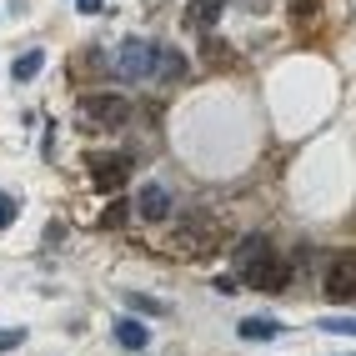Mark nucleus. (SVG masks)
Masks as SVG:
<instances>
[{
  "label": "nucleus",
  "mask_w": 356,
  "mask_h": 356,
  "mask_svg": "<svg viewBox=\"0 0 356 356\" xmlns=\"http://www.w3.org/2000/svg\"><path fill=\"white\" fill-rule=\"evenodd\" d=\"M126 121H131V101L121 90H90L81 101V126H90V131H115Z\"/></svg>",
  "instance_id": "1"
},
{
  "label": "nucleus",
  "mask_w": 356,
  "mask_h": 356,
  "mask_svg": "<svg viewBox=\"0 0 356 356\" xmlns=\"http://www.w3.org/2000/svg\"><path fill=\"white\" fill-rule=\"evenodd\" d=\"M156 60H161V45L131 35L121 51H115V76H121V81H151L156 76Z\"/></svg>",
  "instance_id": "2"
},
{
  "label": "nucleus",
  "mask_w": 356,
  "mask_h": 356,
  "mask_svg": "<svg viewBox=\"0 0 356 356\" xmlns=\"http://www.w3.org/2000/svg\"><path fill=\"white\" fill-rule=\"evenodd\" d=\"M131 171H136V161H131L126 151L90 156V181H96V191H101V196H121L126 186H131Z\"/></svg>",
  "instance_id": "3"
},
{
  "label": "nucleus",
  "mask_w": 356,
  "mask_h": 356,
  "mask_svg": "<svg viewBox=\"0 0 356 356\" xmlns=\"http://www.w3.org/2000/svg\"><path fill=\"white\" fill-rule=\"evenodd\" d=\"M246 276V286L251 291H286V281H291V266H286V261H281V256H256L251 261V266L241 271Z\"/></svg>",
  "instance_id": "4"
},
{
  "label": "nucleus",
  "mask_w": 356,
  "mask_h": 356,
  "mask_svg": "<svg viewBox=\"0 0 356 356\" xmlns=\"http://www.w3.org/2000/svg\"><path fill=\"white\" fill-rule=\"evenodd\" d=\"M216 226H211V216H201V211H196V216H186V226L176 231V241H181V251H191V256H206L211 246H216Z\"/></svg>",
  "instance_id": "5"
},
{
  "label": "nucleus",
  "mask_w": 356,
  "mask_h": 356,
  "mask_svg": "<svg viewBox=\"0 0 356 356\" xmlns=\"http://www.w3.org/2000/svg\"><path fill=\"white\" fill-rule=\"evenodd\" d=\"M176 211V201H171V191H165V186H140V196L131 201V216H140V221H165Z\"/></svg>",
  "instance_id": "6"
},
{
  "label": "nucleus",
  "mask_w": 356,
  "mask_h": 356,
  "mask_svg": "<svg viewBox=\"0 0 356 356\" xmlns=\"http://www.w3.org/2000/svg\"><path fill=\"white\" fill-rule=\"evenodd\" d=\"M326 296H331V306H351V296H356V271H351V256H337L326 266Z\"/></svg>",
  "instance_id": "7"
},
{
  "label": "nucleus",
  "mask_w": 356,
  "mask_h": 356,
  "mask_svg": "<svg viewBox=\"0 0 356 356\" xmlns=\"http://www.w3.org/2000/svg\"><path fill=\"white\" fill-rule=\"evenodd\" d=\"M221 10H226V0H191V6H186V26H191V31H211L221 20Z\"/></svg>",
  "instance_id": "8"
},
{
  "label": "nucleus",
  "mask_w": 356,
  "mask_h": 356,
  "mask_svg": "<svg viewBox=\"0 0 356 356\" xmlns=\"http://www.w3.org/2000/svg\"><path fill=\"white\" fill-rule=\"evenodd\" d=\"M266 251H271V246H266V231H246V236H241V241H236V251H231V261H236V266H241V271H246V266H251V261H256V256H266Z\"/></svg>",
  "instance_id": "9"
},
{
  "label": "nucleus",
  "mask_w": 356,
  "mask_h": 356,
  "mask_svg": "<svg viewBox=\"0 0 356 356\" xmlns=\"http://www.w3.org/2000/svg\"><path fill=\"white\" fill-rule=\"evenodd\" d=\"M115 341H121L126 351H146L151 346V337H146V326H140V321H131V316H115Z\"/></svg>",
  "instance_id": "10"
},
{
  "label": "nucleus",
  "mask_w": 356,
  "mask_h": 356,
  "mask_svg": "<svg viewBox=\"0 0 356 356\" xmlns=\"http://www.w3.org/2000/svg\"><path fill=\"white\" fill-rule=\"evenodd\" d=\"M131 221V201L126 196H106V211H101V231H121Z\"/></svg>",
  "instance_id": "11"
},
{
  "label": "nucleus",
  "mask_w": 356,
  "mask_h": 356,
  "mask_svg": "<svg viewBox=\"0 0 356 356\" xmlns=\"http://www.w3.org/2000/svg\"><path fill=\"white\" fill-rule=\"evenodd\" d=\"M40 65H45V51H26L15 65H10V76H15V86H26V81H35L40 76Z\"/></svg>",
  "instance_id": "12"
},
{
  "label": "nucleus",
  "mask_w": 356,
  "mask_h": 356,
  "mask_svg": "<svg viewBox=\"0 0 356 356\" xmlns=\"http://www.w3.org/2000/svg\"><path fill=\"white\" fill-rule=\"evenodd\" d=\"M276 331H281V326H276L271 316H246V321H241V337H246V341H271Z\"/></svg>",
  "instance_id": "13"
},
{
  "label": "nucleus",
  "mask_w": 356,
  "mask_h": 356,
  "mask_svg": "<svg viewBox=\"0 0 356 356\" xmlns=\"http://www.w3.org/2000/svg\"><path fill=\"white\" fill-rule=\"evenodd\" d=\"M181 70H186V60H181L176 51H165V45H161V60H156V76H151V81H176Z\"/></svg>",
  "instance_id": "14"
},
{
  "label": "nucleus",
  "mask_w": 356,
  "mask_h": 356,
  "mask_svg": "<svg viewBox=\"0 0 356 356\" xmlns=\"http://www.w3.org/2000/svg\"><path fill=\"white\" fill-rule=\"evenodd\" d=\"M236 60V51H231V45H221V40H206V65L211 70H226Z\"/></svg>",
  "instance_id": "15"
},
{
  "label": "nucleus",
  "mask_w": 356,
  "mask_h": 356,
  "mask_svg": "<svg viewBox=\"0 0 356 356\" xmlns=\"http://www.w3.org/2000/svg\"><path fill=\"white\" fill-rule=\"evenodd\" d=\"M15 346H26V331H20V326H0V356L15 351Z\"/></svg>",
  "instance_id": "16"
},
{
  "label": "nucleus",
  "mask_w": 356,
  "mask_h": 356,
  "mask_svg": "<svg viewBox=\"0 0 356 356\" xmlns=\"http://www.w3.org/2000/svg\"><path fill=\"white\" fill-rule=\"evenodd\" d=\"M15 211H20V206H15V196H10V191H0V231L15 221Z\"/></svg>",
  "instance_id": "17"
},
{
  "label": "nucleus",
  "mask_w": 356,
  "mask_h": 356,
  "mask_svg": "<svg viewBox=\"0 0 356 356\" xmlns=\"http://www.w3.org/2000/svg\"><path fill=\"white\" fill-rule=\"evenodd\" d=\"M131 306H136V312H146V316H165V306L151 301V296H131Z\"/></svg>",
  "instance_id": "18"
},
{
  "label": "nucleus",
  "mask_w": 356,
  "mask_h": 356,
  "mask_svg": "<svg viewBox=\"0 0 356 356\" xmlns=\"http://www.w3.org/2000/svg\"><path fill=\"white\" fill-rule=\"evenodd\" d=\"M326 331H331V337H351L356 326H351V316H331V321H326Z\"/></svg>",
  "instance_id": "19"
},
{
  "label": "nucleus",
  "mask_w": 356,
  "mask_h": 356,
  "mask_svg": "<svg viewBox=\"0 0 356 356\" xmlns=\"http://www.w3.org/2000/svg\"><path fill=\"white\" fill-rule=\"evenodd\" d=\"M312 10H316L312 0H291V15H296V26H306V20H312Z\"/></svg>",
  "instance_id": "20"
},
{
  "label": "nucleus",
  "mask_w": 356,
  "mask_h": 356,
  "mask_svg": "<svg viewBox=\"0 0 356 356\" xmlns=\"http://www.w3.org/2000/svg\"><path fill=\"white\" fill-rule=\"evenodd\" d=\"M76 10H81V15H96V10H101V0H76Z\"/></svg>",
  "instance_id": "21"
},
{
  "label": "nucleus",
  "mask_w": 356,
  "mask_h": 356,
  "mask_svg": "<svg viewBox=\"0 0 356 356\" xmlns=\"http://www.w3.org/2000/svg\"><path fill=\"white\" fill-rule=\"evenodd\" d=\"M346 356H351V351H346Z\"/></svg>",
  "instance_id": "22"
}]
</instances>
